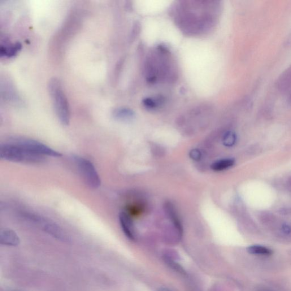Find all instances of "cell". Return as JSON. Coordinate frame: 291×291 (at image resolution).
Here are the masks:
<instances>
[{
    "label": "cell",
    "mask_w": 291,
    "mask_h": 291,
    "mask_svg": "<svg viewBox=\"0 0 291 291\" xmlns=\"http://www.w3.org/2000/svg\"><path fill=\"white\" fill-rule=\"evenodd\" d=\"M279 212L280 215H288L290 214L291 210L288 209V208H283V209H281Z\"/></svg>",
    "instance_id": "obj_16"
},
{
    "label": "cell",
    "mask_w": 291,
    "mask_h": 291,
    "mask_svg": "<svg viewBox=\"0 0 291 291\" xmlns=\"http://www.w3.org/2000/svg\"><path fill=\"white\" fill-rule=\"evenodd\" d=\"M30 220L40 226L42 229L50 236L60 241L67 242L70 241V238L64 230L58 224L43 217L33 215H26Z\"/></svg>",
    "instance_id": "obj_5"
},
{
    "label": "cell",
    "mask_w": 291,
    "mask_h": 291,
    "mask_svg": "<svg viewBox=\"0 0 291 291\" xmlns=\"http://www.w3.org/2000/svg\"><path fill=\"white\" fill-rule=\"evenodd\" d=\"M0 157L7 161L21 163H40L45 161V156L32 153L11 141L0 147Z\"/></svg>",
    "instance_id": "obj_2"
},
{
    "label": "cell",
    "mask_w": 291,
    "mask_h": 291,
    "mask_svg": "<svg viewBox=\"0 0 291 291\" xmlns=\"http://www.w3.org/2000/svg\"><path fill=\"white\" fill-rule=\"evenodd\" d=\"M160 99H147L144 101L145 106L149 108H154L158 106Z\"/></svg>",
    "instance_id": "obj_14"
},
{
    "label": "cell",
    "mask_w": 291,
    "mask_h": 291,
    "mask_svg": "<svg viewBox=\"0 0 291 291\" xmlns=\"http://www.w3.org/2000/svg\"><path fill=\"white\" fill-rule=\"evenodd\" d=\"M247 251L250 254L268 256L273 254L272 250L260 245L251 246L247 248Z\"/></svg>",
    "instance_id": "obj_11"
},
{
    "label": "cell",
    "mask_w": 291,
    "mask_h": 291,
    "mask_svg": "<svg viewBox=\"0 0 291 291\" xmlns=\"http://www.w3.org/2000/svg\"><path fill=\"white\" fill-rule=\"evenodd\" d=\"M189 156L191 159L194 160H199L201 158V152L198 149H193L190 151Z\"/></svg>",
    "instance_id": "obj_15"
},
{
    "label": "cell",
    "mask_w": 291,
    "mask_h": 291,
    "mask_svg": "<svg viewBox=\"0 0 291 291\" xmlns=\"http://www.w3.org/2000/svg\"><path fill=\"white\" fill-rule=\"evenodd\" d=\"M48 91L60 123L64 126L68 125L70 121V110L62 82L57 78H52L48 84Z\"/></svg>",
    "instance_id": "obj_1"
},
{
    "label": "cell",
    "mask_w": 291,
    "mask_h": 291,
    "mask_svg": "<svg viewBox=\"0 0 291 291\" xmlns=\"http://www.w3.org/2000/svg\"><path fill=\"white\" fill-rule=\"evenodd\" d=\"M10 141L34 154L55 158L60 157L62 156L58 151L52 149L50 147L32 139L17 138L12 139Z\"/></svg>",
    "instance_id": "obj_4"
},
{
    "label": "cell",
    "mask_w": 291,
    "mask_h": 291,
    "mask_svg": "<svg viewBox=\"0 0 291 291\" xmlns=\"http://www.w3.org/2000/svg\"><path fill=\"white\" fill-rule=\"evenodd\" d=\"M113 117L117 120L120 121H129L134 118V114L130 109L118 108L112 113Z\"/></svg>",
    "instance_id": "obj_8"
},
{
    "label": "cell",
    "mask_w": 291,
    "mask_h": 291,
    "mask_svg": "<svg viewBox=\"0 0 291 291\" xmlns=\"http://www.w3.org/2000/svg\"><path fill=\"white\" fill-rule=\"evenodd\" d=\"M234 163L235 162L232 159H222L213 163L211 168L215 171H221L232 167Z\"/></svg>",
    "instance_id": "obj_10"
},
{
    "label": "cell",
    "mask_w": 291,
    "mask_h": 291,
    "mask_svg": "<svg viewBox=\"0 0 291 291\" xmlns=\"http://www.w3.org/2000/svg\"><path fill=\"white\" fill-rule=\"evenodd\" d=\"M20 238L14 230L3 229L0 232V244L2 245L15 247L20 244Z\"/></svg>",
    "instance_id": "obj_7"
},
{
    "label": "cell",
    "mask_w": 291,
    "mask_h": 291,
    "mask_svg": "<svg viewBox=\"0 0 291 291\" xmlns=\"http://www.w3.org/2000/svg\"><path fill=\"white\" fill-rule=\"evenodd\" d=\"M120 223L124 233L129 240L134 241L136 239V233L133 221L129 215L121 212L119 216Z\"/></svg>",
    "instance_id": "obj_6"
},
{
    "label": "cell",
    "mask_w": 291,
    "mask_h": 291,
    "mask_svg": "<svg viewBox=\"0 0 291 291\" xmlns=\"http://www.w3.org/2000/svg\"><path fill=\"white\" fill-rule=\"evenodd\" d=\"M236 141L235 134L232 132H229L225 134L223 138L224 145L227 147H231L234 145Z\"/></svg>",
    "instance_id": "obj_13"
},
{
    "label": "cell",
    "mask_w": 291,
    "mask_h": 291,
    "mask_svg": "<svg viewBox=\"0 0 291 291\" xmlns=\"http://www.w3.org/2000/svg\"><path fill=\"white\" fill-rule=\"evenodd\" d=\"M22 45L20 43L17 42L15 44L2 46L0 49V54L2 57L12 58L19 53L21 50Z\"/></svg>",
    "instance_id": "obj_9"
},
{
    "label": "cell",
    "mask_w": 291,
    "mask_h": 291,
    "mask_svg": "<svg viewBox=\"0 0 291 291\" xmlns=\"http://www.w3.org/2000/svg\"><path fill=\"white\" fill-rule=\"evenodd\" d=\"M73 158L86 184L90 188H99L101 185V179L93 164L88 159L81 156H76Z\"/></svg>",
    "instance_id": "obj_3"
},
{
    "label": "cell",
    "mask_w": 291,
    "mask_h": 291,
    "mask_svg": "<svg viewBox=\"0 0 291 291\" xmlns=\"http://www.w3.org/2000/svg\"><path fill=\"white\" fill-rule=\"evenodd\" d=\"M158 291H172L171 289H169L168 288H159Z\"/></svg>",
    "instance_id": "obj_17"
},
{
    "label": "cell",
    "mask_w": 291,
    "mask_h": 291,
    "mask_svg": "<svg viewBox=\"0 0 291 291\" xmlns=\"http://www.w3.org/2000/svg\"><path fill=\"white\" fill-rule=\"evenodd\" d=\"M287 185H288V188L291 189V177L289 178V179H288V180L287 181Z\"/></svg>",
    "instance_id": "obj_18"
},
{
    "label": "cell",
    "mask_w": 291,
    "mask_h": 291,
    "mask_svg": "<svg viewBox=\"0 0 291 291\" xmlns=\"http://www.w3.org/2000/svg\"><path fill=\"white\" fill-rule=\"evenodd\" d=\"M259 219L263 224H268L274 222L276 218L271 213L264 212L259 215Z\"/></svg>",
    "instance_id": "obj_12"
}]
</instances>
